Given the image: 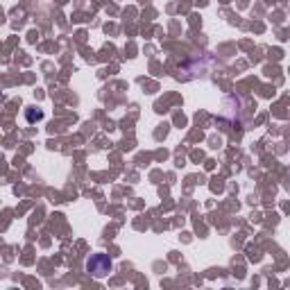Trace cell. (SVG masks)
Returning <instances> with one entry per match:
<instances>
[{
  "instance_id": "obj_1",
  "label": "cell",
  "mask_w": 290,
  "mask_h": 290,
  "mask_svg": "<svg viewBox=\"0 0 290 290\" xmlns=\"http://www.w3.org/2000/svg\"><path fill=\"white\" fill-rule=\"evenodd\" d=\"M86 270H89L93 277L102 279V277H107V274L111 272V258H109L107 254H93V256L86 261Z\"/></svg>"
},
{
  "instance_id": "obj_2",
  "label": "cell",
  "mask_w": 290,
  "mask_h": 290,
  "mask_svg": "<svg viewBox=\"0 0 290 290\" xmlns=\"http://www.w3.org/2000/svg\"><path fill=\"white\" fill-rule=\"evenodd\" d=\"M25 118L27 123H39V120H43V111L37 107H27L25 109Z\"/></svg>"
}]
</instances>
